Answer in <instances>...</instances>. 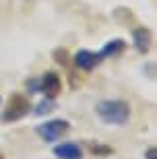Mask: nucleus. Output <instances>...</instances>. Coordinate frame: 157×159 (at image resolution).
Instances as JSON below:
<instances>
[{
	"label": "nucleus",
	"mask_w": 157,
	"mask_h": 159,
	"mask_svg": "<svg viewBox=\"0 0 157 159\" xmlns=\"http://www.w3.org/2000/svg\"><path fill=\"white\" fill-rule=\"evenodd\" d=\"M95 114L105 124L122 126L130 118V103L124 99H101L95 106Z\"/></svg>",
	"instance_id": "obj_1"
},
{
	"label": "nucleus",
	"mask_w": 157,
	"mask_h": 159,
	"mask_svg": "<svg viewBox=\"0 0 157 159\" xmlns=\"http://www.w3.org/2000/svg\"><path fill=\"white\" fill-rule=\"evenodd\" d=\"M29 110H31L29 99H27L25 95H21V93H15V95L8 97L4 110H2L0 120H2V122H17V120L25 118V116L29 114Z\"/></svg>",
	"instance_id": "obj_2"
},
{
	"label": "nucleus",
	"mask_w": 157,
	"mask_h": 159,
	"mask_svg": "<svg viewBox=\"0 0 157 159\" xmlns=\"http://www.w3.org/2000/svg\"><path fill=\"white\" fill-rule=\"evenodd\" d=\"M35 132L46 143H56L70 132V122L68 120H48L44 124H37Z\"/></svg>",
	"instance_id": "obj_3"
},
{
	"label": "nucleus",
	"mask_w": 157,
	"mask_h": 159,
	"mask_svg": "<svg viewBox=\"0 0 157 159\" xmlns=\"http://www.w3.org/2000/svg\"><path fill=\"white\" fill-rule=\"evenodd\" d=\"M37 91L44 93L46 97H52L54 99L62 91V81H60V77L54 70H48V72H44L41 79H37Z\"/></svg>",
	"instance_id": "obj_4"
},
{
	"label": "nucleus",
	"mask_w": 157,
	"mask_h": 159,
	"mask_svg": "<svg viewBox=\"0 0 157 159\" xmlns=\"http://www.w3.org/2000/svg\"><path fill=\"white\" fill-rule=\"evenodd\" d=\"M101 60L104 58L99 56V52H91V50H79L75 54V64L81 70H93L95 66H99Z\"/></svg>",
	"instance_id": "obj_5"
},
{
	"label": "nucleus",
	"mask_w": 157,
	"mask_h": 159,
	"mask_svg": "<svg viewBox=\"0 0 157 159\" xmlns=\"http://www.w3.org/2000/svg\"><path fill=\"white\" fill-rule=\"evenodd\" d=\"M54 155L58 159H83V149L76 143H62L54 147Z\"/></svg>",
	"instance_id": "obj_6"
},
{
	"label": "nucleus",
	"mask_w": 157,
	"mask_h": 159,
	"mask_svg": "<svg viewBox=\"0 0 157 159\" xmlns=\"http://www.w3.org/2000/svg\"><path fill=\"white\" fill-rule=\"evenodd\" d=\"M132 41H134V48L139 54H147L149 48H151V31L147 27H136L132 33Z\"/></svg>",
	"instance_id": "obj_7"
},
{
	"label": "nucleus",
	"mask_w": 157,
	"mask_h": 159,
	"mask_svg": "<svg viewBox=\"0 0 157 159\" xmlns=\"http://www.w3.org/2000/svg\"><path fill=\"white\" fill-rule=\"evenodd\" d=\"M124 50H126V41L120 39V37H116V39H110L104 48H101L99 56H101V58H116V56H120Z\"/></svg>",
	"instance_id": "obj_8"
},
{
	"label": "nucleus",
	"mask_w": 157,
	"mask_h": 159,
	"mask_svg": "<svg viewBox=\"0 0 157 159\" xmlns=\"http://www.w3.org/2000/svg\"><path fill=\"white\" fill-rule=\"evenodd\" d=\"M54 110H56V101H54L52 97H44V99L37 103V107L33 110V114L35 116H46V114L54 112Z\"/></svg>",
	"instance_id": "obj_9"
},
{
	"label": "nucleus",
	"mask_w": 157,
	"mask_h": 159,
	"mask_svg": "<svg viewBox=\"0 0 157 159\" xmlns=\"http://www.w3.org/2000/svg\"><path fill=\"white\" fill-rule=\"evenodd\" d=\"M54 60H56V62H58V64H68V52H66V50H56V52H54Z\"/></svg>",
	"instance_id": "obj_10"
},
{
	"label": "nucleus",
	"mask_w": 157,
	"mask_h": 159,
	"mask_svg": "<svg viewBox=\"0 0 157 159\" xmlns=\"http://www.w3.org/2000/svg\"><path fill=\"white\" fill-rule=\"evenodd\" d=\"M91 153H95V155H110L112 149L110 147H101V145H91Z\"/></svg>",
	"instance_id": "obj_11"
},
{
	"label": "nucleus",
	"mask_w": 157,
	"mask_h": 159,
	"mask_svg": "<svg viewBox=\"0 0 157 159\" xmlns=\"http://www.w3.org/2000/svg\"><path fill=\"white\" fill-rule=\"evenodd\" d=\"M145 159H157V149L155 147H149L145 151Z\"/></svg>",
	"instance_id": "obj_12"
},
{
	"label": "nucleus",
	"mask_w": 157,
	"mask_h": 159,
	"mask_svg": "<svg viewBox=\"0 0 157 159\" xmlns=\"http://www.w3.org/2000/svg\"><path fill=\"white\" fill-rule=\"evenodd\" d=\"M0 159H2V155H0Z\"/></svg>",
	"instance_id": "obj_13"
}]
</instances>
